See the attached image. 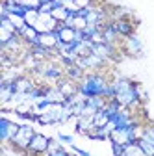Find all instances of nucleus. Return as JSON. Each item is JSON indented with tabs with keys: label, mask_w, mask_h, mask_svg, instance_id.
I'll return each instance as SVG.
<instances>
[{
	"label": "nucleus",
	"mask_w": 154,
	"mask_h": 156,
	"mask_svg": "<svg viewBox=\"0 0 154 156\" xmlns=\"http://www.w3.org/2000/svg\"><path fill=\"white\" fill-rule=\"evenodd\" d=\"M89 140H97V141H104V140H110V132L102 126V128H93L89 134H87Z\"/></svg>",
	"instance_id": "obj_17"
},
{
	"label": "nucleus",
	"mask_w": 154,
	"mask_h": 156,
	"mask_svg": "<svg viewBox=\"0 0 154 156\" xmlns=\"http://www.w3.org/2000/svg\"><path fill=\"white\" fill-rule=\"evenodd\" d=\"M111 152H113V156H121L124 152V147L119 143H111Z\"/></svg>",
	"instance_id": "obj_23"
},
{
	"label": "nucleus",
	"mask_w": 154,
	"mask_h": 156,
	"mask_svg": "<svg viewBox=\"0 0 154 156\" xmlns=\"http://www.w3.org/2000/svg\"><path fill=\"white\" fill-rule=\"evenodd\" d=\"M56 86L61 89V93L67 97V99H71L72 95H76V93H78V82L71 80V78H67V76H65V78H61V80L58 82Z\"/></svg>",
	"instance_id": "obj_9"
},
{
	"label": "nucleus",
	"mask_w": 154,
	"mask_h": 156,
	"mask_svg": "<svg viewBox=\"0 0 154 156\" xmlns=\"http://www.w3.org/2000/svg\"><path fill=\"white\" fill-rule=\"evenodd\" d=\"M13 95H15V84L0 80V102H2V106L13 99Z\"/></svg>",
	"instance_id": "obj_13"
},
{
	"label": "nucleus",
	"mask_w": 154,
	"mask_h": 156,
	"mask_svg": "<svg viewBox=\"0 0 154 156\" xmlns=\"http://www.w3.org/2000/svg\"><path fill=\"white\" fill-rule=\"evenodd\" d=\"M58 140H60V143H63V145H74V136H71V134H63V132H58V136H56Z\"/></svg>",
	"instance_id": "obj_21"
},
{
	"label": "nucleus",
	"mask_w": 154,
	"mask_h": 156,
	"mask_svg": "<svg viewBox=\"0 0 154 156\" xmlns=\"http://www.w3.org/2000/svg\"><path fill=\"white\" fill-rule=\"evenodd\" d=\"M58 43H60V37L56 32H47V34H39V45H43L48 50H56Z\"/></svg>",
	"instance_id": "obj_12"
},
{
	"label": "nucleus",
	"mask_w": 154,
	"mask_h": 156,
	"mask_svg": "<svg viewBox=\"0 0 154 156\" xmlns=\"http://www.w3.org/2000/svg\"><path fill=\"white\" fill-rule=\"evenodd\" d=\"M33 136H35L33 126H32L30 123H23L11 145H13L15 149H19V151H24V152H26V149H28V145H30V141H32Z\"/></svg>",
	"instance_id": "obj_2"
},
{
	"label": "nucleus",
	"mask_w": 154,
	"mask_h": 156,
	"mask_svg": "<svg viewBox=\"0 0 154 156\" xmlns=\"http://www.w3.org/2000/svg\"><path fill=\"white\" fill-rule=\"evenodd\" d=\"M56 6H54V2H48V0H45V2L39 6V13H52V9H54Z\"/></svg>",
	"instance_id": "obj_22"
},
{
	"label": "nucleus",
	"mask_w": 154,
	"mask_h": 156,
	"mask_svg": "<svg viewBox=\"0 0 154 156\" xmlns=\"http://www.w3.org/2000/svg\"><path fill=\"white\" fill-rule=\"evenodd\" d=\"M110 119H111V117L106 113V110H104V108H102V110H99L97 113L93 115V123H95V126H97V128H102V126H106V125L110 123Z\"/></svg>",
	"instance_id": "obj_15"
},
{
	"label": "nucleus",
	"mask_w": 154,
	"mask_h": 156,
	"mask_svg": "<svg viewBox=\"0 0 154 156\" xmlns=\"http://www.w3.org/2000/svg\"><path fill=\"white\" fill-rule=\"evenodd\" d=\"M56 34H58V37H60L61 43H74V39H76V30L71 28V26H65L63 23L58 24Z\"/></svg>",
	"instance_id": "obj_11"
},
{
	"label": "nucleus",
	"mask_w": 154,
	"mask_h": 156,
	"mask_svg": "<svg viewBox=\"0 0 154 156\" xmlns=\"http://www.w3.org/2000/svg\"><path fill=\"white\" fill-rule=\"evenodd\" d=\"M48 2H54V0H48Z\"/></svg>",
	"instance_id": "obj_28"
},
{
	"label": "nucleus",
	"mask_w": 154,
	"mask_h": 156,
	"mask_svg": "<svg viewBox=\"0 0 154 156\" xmlns=\"http://www.w3.org/2000/svg\"><path fill=\"white\" fill-rule=\"evenodd\" d=\"M48 145H50V138L45 134H39V132H35V136L32 138L26 152L30 156H45L47 151H48Z\"/></svg>",
	"instance_id": "obj_3"
},
{
	"label": "nucleus",
	"mask_w": 154,
	"mask_h": 156,
	"mask_svg": "<svg viewBox=\"0 0 154 156\" xmlns=\"http://www.w3.org/2000/svg\"><path fill=\"white\" fill-rule=\"evenodd\" d=\"M123 48H124V52H126L128 56H134V58L143 56V41L139 39V35H136V34L124 37Z\"/></svg>",
	"instance_id": "obj_4"
},
{
	"label": "nucleus",
	"mask_w": 154,
	"mask_h": 156,
	"mask_svg": "<svg viewBox=\"0 0 154 156\" xmlns=\"http://www.w3.org/2000/svg\"><path fill=\"white\" fill-rule=\"evenodd\" d=\"M45 99L50 101V102H56V104H65L67 102V97L61 93V89L58 87V86H47Z\"/></svg>",
	"instance_id": "obj_10"
},
{
	"label": "nucleus",
	"mask_w": 154,
	"mask_h": 156,
	"mask_svg": "<svg viewBox=\"0 0 154 156\" xmlns=\"http://www.w3.org/2000/svg\"><path fill=\"white\" fill-rule=\"evenodd\" d=\"M93 54H97L100 60H104L108 63L117 54V47L111 45V43H97V45H93Z\"/></svg>",
	"instance_id": "obj_5"
},
{
	"label": "nucleus",
	"mask_w": 154,
	"mask_h": 156,
	"mask_svg": "<svg viewBox=\"0 0 154 156\" xmlns=\"http://www.w3.org/2000/svg\"><path fill=\"white\" fill-rule=\"evenodd\" d=\"M21 125L23 123L11 121V119H8V117H0V140H2L4 145H11L13 143Z\"/></svg>",
	"instance_id": "obj_1"
},
{
	"label": "nucleus",
	"mask_w": 154,
	"mask_h": 156,
	"mask_svg": "<svg viewBox=\"0 0 154 156\" xmlns=\"http://www.w3.org/2000/svg\"><path fill=\"white\" fill-rule=\"evenodd\" d=\"M71 151L76 152L78 156H91V152H87L86 149H80V147H76V145H71Z\"/></svg>",
	"instance_id": "obj_25"
},
{
	"label": "nucleus",
	"mask_w": 154,
	"mask_h": 156,
	"mask_svg": "<svg viewBox=\"0 0 154 156\" xmlns=\"http://www.w3.org/2000/svg\"><path fill=\"white\" fill-rule=\"evenodd\" d=\"M69 156H78V154H76V152H72V151H71V152H69Z\"/></svg>",
	"instance_id": "obj_26"
},
{
	"label": "nucleus",
	"mask_w": 154,
	"mask_h": 156,
	"mask_svg": "<svg viewBox=\"0 0 154 156\" xmlns=\"http://www.w3.org/2000/svg\"><path fill=\"white\" fill-rule=\"evenodd\" d=\"M39 9H28L26 13H24V21H26V24L28 26H35V23L39 21Z\"/></svg>",
	"instance_id": "obj_18"
},
{
	"label": "nucleus",
	"mask_w": 154,
	"mask_h": 156,
	"mask_svg": "<svg viewBox=\"0 0 154 156\" xmlns=\"http://www.w3.org/2000/svg\"><path fill=\"white\" fill-rule=\"evenodd\" d=\"M21 6L28 8V9H39V6L45 2V0H17Z\"/></svg>",
	"instance_id": "obj_19"
},
{
	"label": "nucleus",
	"mask_w": 154,
	"mask_h": 156,
	"mask_svg": "<svg viewBox=\"0 0 154 156\" xmlns=\"http://www.w3.org/2000/svg\"><path fill=\"white\" fill-rule=\"evenodd\" d=\"M121 156H126V154H124V152H123V154H121Z\"/></svg>",
	"instance_id": "obj_27"
},
{
	"label": "nucleus",
	"mask_w": 154,
	"mask_h": 156,
	"mask_svg": "<svg viewBox=\"0 0 154 156\" xmlns=\"http://www.w3.org/2000/svg\"><path fill=\"white\" fill-rule=\"evenodd\" d=\"M19 35L23 37V41L28 45V47H33V45H39V32H37L33 26H24Z\"/></svg>",
	"instance_id": "obj_8"
},
{
	"label": "nucleus",
	"mask_w": 154,
	"mask_h": 156,
	"mask_svg": "<svg viewBox=\"0 0 154 156\" xmlns=\"http://www.w3.org/2000/svg\"><path fill=\"white\" fill-rule=\"evenodd\" d=\"M72 28H74V30H86V28H87V19L82 17V15H76V17H74Z\"/></svg>",
	"instance_id": "obj_20"
},
{
	"label": "nucleus",
	"mask_w": 154,
	"mask_h": 156,
	"mask_svg": "<svg viewBox=\"0 0 154 156\" xmlns=\"http://www.w3.org/2000/svg\"><path fill=\"white\" fill-rule=\"evenodd\" d=\"M93 128H97L95 126V123H93V117H76V132L78 134H84V136H87Z\"/></svg>",
	"instance_id": "obj_14"
},
{
	"label": "nucleus",
	"mask_w": 154,
	"mask_h": 156,
	"mask_svg": "<svg viewBox=\"0 0 154 156\" xmlns=\"http://www.w3.org/2000/svg\"><path fill=\"white\" fill-rule=\"evenodd\" d=\"M52 19H54V21H58V23H65L67 21V17L71 15V11L65 8V6H58V8H54L52 9Z\"/></svg>",
	"instance_id": "obj_16"
},
{
	"label": "nucleus",
	"mask_w": 154,
	"mask_h": 156,
	"mask_svg": "<svg viewBox=\"0 0 154 156\" xmlns=\"http://www.w3.org/2000/svg\"><path fill=\"white\" fill-rule=\"evenodd\" d=\"M113 28H115V32L119 34V37H123V39L134 34V24H132V21H130L128 17L113 21Z\"/></svg>",
	"instance_id": "obj_6"
},
{
	"label": "nucleus",
	"mask_w": 154,
	"mask_h": 156,
	"mask_svg": "<svg viewBox=\"0 0 154 156\" xmlns=\"http://www.w3.org/2000/svg\"><path fill=\"white\" fill-rule=\"evenodd\" d=\"M13 84H15V93H30L37 86V82L33 80V78H30L26 74H21Z\"/></svg>",
	"instance_id": "obj_7"
},
{
	"label": "nucleus",
	"mask_w": 154,
	"mask_h": 156,
	"mask_svg": "<svg viewBox=\"0 0 154 156\" xmlns=\"http://www.w3.org/2000/svg\"><path fill=\"white\" fill-rule=\"evenodd\" d=\"M69 152H71V151H67L65 147H61V149H58V151H54V152H48V154H45V156H69Z\"/></svg>",
	"instance_id": "obj_24"
}]
</instances>
